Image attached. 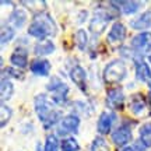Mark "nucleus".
Wrapping results in <instances>:
<instances>
[{"label": "nucleus", "instance_id": "20", "mask_svg": "<svg viewBox=\"0 0 151 151\" xmlns=\"http://www.w3.org/2000/svg\"><path fill=\"white\" fill-rule=\"evenodd\" d=\"M34 52L37 56H46L55 52V43L49 39H43V41H38L34 46Z\"/></svg>", "mask_w": 151, "mask_h": 151}, {"label": "nucleus", "instance_id": "28", "mask_svg": "<svg viewBox=\"0 0 151 151\" xmlns=\"http://www.w3.org/2000/svg\"><path fill=\"white\" fill-rule=\"evenodd\" d=\"M11 109L6 105V104H1V123H0V126L1 127H4L6 124L9 123V120H10V118H11Z\"/></svg>", "mask_w": 151, "mask_h": 151}, {"label": "nucleus", "instance_id": "7", "mask_svg": "<svg viewBox=\"0 0 151 151\" xmlns=\"http://www.w3.org/2000/svg\"><path fill=\"white\" fill-rule=\"evenodd\" d=\"M130 46L136 53H150L151 55V32L144 31V32L137 34L133 39L130 41Z\"/></svg>", "mask_w": 151, "mask_h": 151}, {"label": "nucleus", "instance_id": "5", "mask_svg": "<svg viewBox=\"0 0 151 151\" xmlns=\"http://www.w3.org/2000/svg\"><path fill=\"white\" fill-rule=\"evenodd\" d=\"M112 20V17L105 9H98L94 13V17L90 21V31L94 35H99L104 32L105 27L108 25V22Z\"/></svg>", "mask_w": 151, "mask_h": 151}, {"label": "nucleus", "instance_id": "17", "mask_svg": "<svg viewBox=\"0 0 151 151\" xmlns=\"http://www.w3.org/2000/svg\"><path fill=\"white\" fill-rule=\"evenodd\" d=\"M10 63L14 67H20V69H24L27 67L28 65V53L25 49L22 48H17L13 55L10 56Z\"/></svg>", "mask_w": 151, "mask_h": 151}, {"label": "nucleus", "instance_id": "27", "mask_svg": "<svg viewBox=\"0 0 151 151\" xmlns=\"http://www.w3.org/2000/svg\"><path fill=\"white\" fill-rule=\"evenodd\" d=\"M91 151H109V147L102 137H97L95 140L92 141Z\"/></svg>", "mask_w": 151, "mask_h": 151}, {"label": "nucleus", "instance_id": "23", "mask_svg": "<svg viewBox=\"0 0 151 151\" xmlns=\"http://www.w3.org/2000/svg\"><path fill=\"white\" fill-rule=\"evenodd\" d=\"M60 150L62 151H78L80 144L74 137H65L60 141Z\"/></svg>", "mask_w": 151, "mask_h": 151}, {"label": "nucleus", "instance_id": "29", "mask_svg": "<svg viewBox=\"0 0 151 151\" xmlns=\"http://www.w3.org/2000/svg\"><path fill=\"white\" fill-rule=\"evenodd\" d=\"M3 71H6V73H11V77H14V78H22V73H20V71L17 70H13L11 67H7V69H3Z\"/></svg>", "mask_w": 151, "mask_h": 151}, {"label": "nucleus", "instance_id": "14", "mask_svg": "<svg viewBox=\"0 0 151 151\" xmlns=\"http://www.w3.org/2000/svg\"><path fill=\"white\" fill-rule=\"evenodd\" d=\"M126 27L122 22H113V25L111 27L108 32V42L109 43H122L126 38Z\"/></svg>", "mask_w": 151, "mask_h": 151}, {"label": "nucleus", "instance_id": "10", "mask_svg": "<svg viewBox=\"0 0 151 151\" xmlns=\"http://www.w3.org/2000/svg\"><path fill=\"white\" fill-rule=\"evenodd\" d=\"M134 71H136V78L141 83H150L151 81V69L148 63L141 58V55L137 53L134 59Z\"/></svg>", "mask_w": 151, "mask_h": 151}, {"label": "nucleus", "instance_id": "12", "mask_svg": "<svg viewBox=\"0 0 151 151\" xmlns=\"http://www.w3.org/2000/svg\"><path fill=\"white\" fill-rule=\"evenodd\" d=\"M69 76H70L71 81L80 88L81 91L83 92L87 91V71L84 70L80 65L73 66L70 73H69Z\"/></svg>", "mask_w": 151, "mask_h": 151}, {"label": "nucleus", "instance_id": "31", "mask_svg": "<svg viewBox=\"0 0 151 151\" xmlns=\"http://www.w3.org/2000/svg\"><path fill=\"white\" fill-rule=\"evenodd\" d=\"M119 151H136L134 150V147H130V146H126V147H123V148H120Z\"/></svg>", "mask_w": 151, "mask_h": 151}, {"label": "nucleus", "instance_id": "3", "mask_svg": "<svg viewBox=\"0 0 151 151\" xmlns=\"http://www.w3.org/2000/svg\"><path fill=\"white\" fill-rule=\"evenodd\" d=\"M127 76V69H126V65H124L123 60H112L111 63L105 66L102 73L104 81L106 84H119L126 78Z\"/></svg>", "mask_w": 151, "mask_h": 151}, {"label": "nucleus", "instance_id": "22", "mask_svg": "<svg viewBox=\"0 0 151 151\" xmlns=\"http://www.w3.org/2000/svg\"><path fill=\"white\" fill-rule=\"evenodd\" d=\"M139 136H140V141L147 148L151 147V122L141 124L140 130H139Z\"/></svg>", "mask_w": 151, "mask_h": 151}, {"label": "nucleus", "instance_id": "15", "mask_svg": "<svg viewBox=\"0 0 151 151\" xmlns=\"http://www.w3.org/2000/svg\"><path fill=\"white\" fill-rule=\"evenodd\" d=\"M27 13L22 10V9H20V7H17V9H14V10L11 11V14L9 16V20H7V24L10 25V27H13L14 29H17V28H22L24 27V24L27 22Z\"/></svg>", "mask_w": 151, "mask_h": 151}, {"label": "nucleus", "instance_id": "2", "mask_svg": "<svg viewBox=\"0 0 151 151\" xmlns=\"http://www.w3.org/2000/svg\"><path fill=\"white\" fill-rule=\"evenodd\" d=\"M28 34L39 41H43L49 37H55L58 34V27L48 13H39L34 17L32 22L29 24Z\"/></svg>", "mask_w": 151, "mask_h": 151}, {"label": "nucleus", "instance_id": "19", "mask_svg": "<svg viewBox=\"0 0 151 151\" xmlns=\"http://www.w3.org/2000/svg\"><path fill=\"white\" fill-rule=\"evenodd\" d=\"M129 109L130 112H133L134 115H143L146 111V99L143 98L141 94H134L130 97L129 101Z\"/></svg>", "mask_w": 151, "mask_h": 151}, {"label": "nucleus", "instance_id": "6", "mask_svg": "<svg viewBox=\"0 0 151 151\" xmlns=\"http://www.w3.org/2000/svg\"><path fill=\"white\" fill-rule=\"evenodd\" d=\"M112 141L115 143V146L118 147H126L132 141V137H133V133H132V127H130L129 123H122L119 124L116 129L112 132Z\"/></svg>", "mask_w": 151, "mask_h": 151}, {"label": "nucleus", "instance_id": "21", "mask_svg": "<svg viewBox=\"0 0 151 151\" xmlns=\"http://www.w3.org/2000/svg\"><path fill=\"white\" fill-rule=\"evenodd\" d=\"M14 92V86L9 78H1V86H0V94H1V104L9 101L13 97Z\"/></svg>", "mask_w": 151, "mask_h": 151}, {"label": "nucleus", "instance_id": "11", "mask_svg": "<svg viewBox=\"0 0 151 151\" xmlns=\"http://www.w3.org/2000/svg\"><path fill=\"white\" fill-rule=\"evenodd\" d=\"M116 119V115L113 112H109V111H104L99 118H98V122H97V132L99 134H108L111 133L112 130V124Z\"/></svg>", "mask_w": 151, "mask_h": 151}, {"label": "nucleus", "instance_id": "26", "mask_svg": "<svg viewBox=\"0 0 151 151\" xmlns=\"http://www.w3.org/2000/svg\"><path fill=\"white\" fill-rule=\"evenodd\" d=\"M43 151H59V140L56 134H49L46 137V143H45V148Z\"/></svg>", "mask_w": 151, "mask_h": 151}, {"label": "nucleus", "instance_id": "9", "mask_svg": "<svg viewBox=\"0 0 151 151\" xmlns=\"http://www.w3.org/2000/svg\"><path fill=\"white\" fill-rule=\"evenodd\" d=\"M106 105L111 109L115 111H120L124 106V94L122 88L115 87V88H109L106 92Z\"/></svg>", "mask_w": 151, "mask_h": 151}, {"label": "nucleus", "instance_id": "18", "mask_svg": "<svg viewBox=\"0 0 151 151\" xmlns=\"http://www.w3.org/2000/svg\"><path fill=\"white\" fill-rule=\"evenodd\" d=\"M112 4L119 6V10L126 16H132L143 7V1H111Z\"/></svg>", "mask_w": 151, "mask_h": 151}, {"label": "nucleus", "instance_id": "16", "mask_svg": "<svg viewBox=\"0 0 151 151\" xmlns=\"http://www.w3.org/2000/svg\"><path fill=\"white\" fill-rule=\"evenodd\" d=\"M29 69H31V71H32L35 76L48 77L49 73H50L52 66H50V62H48L46 59H37V60H34L32 63H31Z\"/></svg>", "mask_w": 151, "mask_h": 151}, {"label": "nucleus", "instance_id": "4", "mask_svg": "<svg viewBox=\"0 0 151 151\" xmlns=\"http://www.w3.org/2000/svg\"><path fill=\"white\" fill-rule=\"evenodd\" d=\"M48 91L52 92V102L56 105H65L67 101L69 86L63 83L59 77H52L50 83L48 84Z\"/></svg>", "mask_w": 151, "mask_h": 151}, {"label": "nucleus", "instance_id": "33", "mask_svg": "<svg viewBox=\"0 0 151 151\" xmlns=\"http://www.w3.org/2000/svg\"><path fill=\"white\" fill-rule=\"evenodd\" d=\"M37 151H41V146H39V143H37Z\"/></svg>", "mask_w": 151, "mask_h": 151}, {"label": "nucleus", "instance_id": "24", "mask_svg": "<svg viewBox=\"0 0 151 151\" xmlns=\"http://www.w3.org/2000/svg\"><path fill=\"white\" fill-rule=\"evenodd\" d=\"M14 37H16V31H14V28H13V27H10L9 24L1 27V34H0L1 45H6V43H9Z\"/></svg>", "mask_w": 151, "mask_h": 151}, {"label": "nucleus", "instance_id": "32", "mask_svg": "<svg viewBox=\"0 0 151 151\" xmlns=\"http://www.w3.org/2000/svg\"><path fill=\"white\" fill-rule=\"evenodd\" d=\"M148 88H150V94H148V101H150V106H151V81L148 83Z\"/></svg>", "mask_w": 151, "mask_h": 151}, {"label": "nucleus", "instance_id": "13", "mask_svg": "<svg viewBox=\"0 0 151 151\" xmlns=\"http://www.w3.org/2000/svg\"><path fill=\"white\" fill-rule=\"evenodd\" d=\"M130 28L136 29V31H141L144 32V29H150L151 28V10H147L141 13L140 16H137L130 21Z\"/></svg>", "mask_w": 151, "mask_h": 151}, {"label": "nucleus", "instance_id": "30", "mask_svg": "<svg viewBox=\"0 0 151 151\" xmlns=\"http://www.w3.org/2000/svg\"><path fill=\"white\" fill-rule=\"evenodd\" d=\"M133 147H134V150H136V151H146V148H147V147L144 146V144H143V143H141L140 140L136 141L134 146H133Z\"/></svg>", "mask_w": 151, "mask_h": 151}, {"label": "nucleus", "instance_id": "25", "mask_svg": "<svg viewBox=\"0 0 151 151\" xmlns=\"http://www.w3.org/2000/svg\"><path fill=\"white\" fill-rule=\"evenodd\" d=\"M88 43V34L86 32V29H78L76 32V45L80 50H84Z\"/></svg>", "mask_w": 151, "mask_h": 151}, {"label": "nucleus", "instance_id": "1", "mask_svg": "<svg viewBox=\"0 0 151 151\" xmlns=\"http://www.w3.org/2000/svg\"><path fill=\"white\" fill-rule=\"evenodd\" d=\"M35 105V112H37L39 120L42 122L43 129H50L56 123H60L62 116L58 109H55V104L49 99L45 94H38L34 99Z\"/></svg>", "mask_w": 151, "mask_h": 151}, {"label": "nucleus", "instance_id": "8", "mask_svg": "<svg viewBox=\"0 0 151 151\" xmlns=\"http://www.w3.org/2000/svg\"><path fill=\"white\" fill-rule=\"evenodd\" d=\"M81 120L78 118V115L76 113H69L62 118L59 123V133L63 134H70V133H77L78 127H80Z\"/></svg>", "mask_w": 151, "mask_h": 151}, {"label": "nucleus", "instance_id": "34", "mask_svg": "<svg viewBox=\"0 0 151 151\" xmlns=\"http://www.w3.org/2000/svg\"><path fill=\"white\" fill-rule=\"evenodd\" d=\"M148 63L151 65V55H148Z\"/></svg>", "mask_w": 151, "mask_h": 151}]
</instances>
